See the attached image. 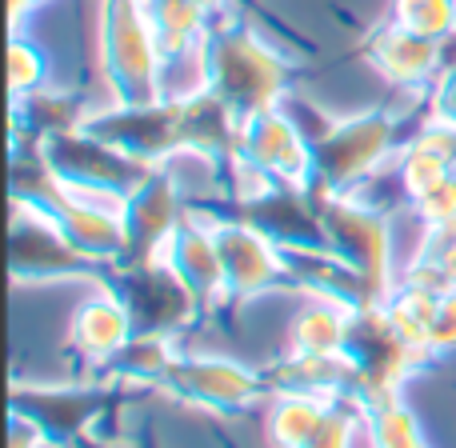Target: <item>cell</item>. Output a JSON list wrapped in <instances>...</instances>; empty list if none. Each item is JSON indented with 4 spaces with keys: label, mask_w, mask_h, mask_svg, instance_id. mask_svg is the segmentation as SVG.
<instances>
[{
    "label": "cell",
    "mask_w": 456,
    "mask_h": 448,
    "mask_svg": "<svg viewBox=\"0 0 456 448\" xmlns=\"http://www.w3.org/2000/svg\"><path fill=\"white\" fill-rule=\"evenodd\" d=\"M208 93L221 96L236 120L281 109L292 96V61L260 29L216 16L208 32Z\"/></svg>",
    "instance_id": "6da1fadb"
},
{
    "label": "cell",
    "mask_w": 456,
    "mask_h": 448,
    "mask_svg": "<svg viewBox=\"0 0 456 448\" xmlns=\"http://www.w3.org/2000/svg\"><path fill=\"white\" fill-rule=\"evenodd\" d=\"M321 205L324 244L361 284L364 300L377 305L401 276V244H396V216L372 205L361 192H313Z\"/></svg>",
    "instance_id": "7a4b0ae2"
},
{
    "label": "cell",
    "mask_w": 456,
    "mask_h": 448,
    "mask_svg": "<svg viewBox=\"0 0 456 448\" xmlns=\"http://www.w3.org/2000/svg\"><path fill=\"white\" fill-rule=\"evenodd\" d=\"M401 144V120L388 109H361L332 117L313 136V192H364L380 173H393Z\"/></svg>",
    "instance_id": "3957f363"
},
{
    "label": "cell",
    "mask_w": 456,
    "mask_h": 448,
    "mask_svg": "<svg viewBox=\"0 0 456 448\" xmlns=\"http://www.w3.org/2000/svg\"><path fill=\"white\" fill-rule=\"evenodd\" d=\"M96 69L104 77L109 101L152 104L160 96L165 53L144 16L141 0H101L96 4Z\"/></svg>",
    "instance_id": "277c9868"
},
{
    "label": "cell",
    "mask_w": 456,
    "mask_h": 448,
    "mask_svg": "<svg viewBox=\"0 0 456 448\" xmlns=\"http://www.w3.org/2000/svg\"><path fill=\"white\" fill-rule=\"evenodd\" d=\"M268 380L256 369L240 364L236 356L224 353H192L181 348L173 361L168 377L160 380L173 401H181L192 412H216V417H232V412H248L260 404Z\"/></svg>",
    "instance_id": "5b68a950"
},
{
    "label": "cell",
    "mask_w": 456,
    "mask_h": 448,
    "mask_svg": "<svg viewBox=\"0 0 456 448\" xmlns=\"http://www.w3.org/2000/svg\"><path fill=\"white\" fill-rule=\"evenodd\" d=\"M216 248L224 260V281L232 305H252L292 284V260L273 236L248 216H221L208 208Z\"/></svg>",
    "instance_id": "8992f818"
},
{
    "label": "cell",
    "mask_w": 456,
    "mask_h": 448,
    "mask_svg": "<svg viewBox=\"0 0 456 448\" xmlns=\"http://www.w3.org/2000/svg\"><path fill=\"white\" fill-rule=\"evenodd\" d=\"M232 157L248 160L252 168H260L265 176H273L276 184H289V189H313L316 181L313 136L305 133V125L289 104L244 117L236 128Z\"/></svg>",
    "instance_id": "52a82bcc"
},
{
    "label": "cell",
    "mask_w": 456,
    "mask_h": 448,
    "mask_svg": "<svg viewBox=\"0 0 456 448\" xmlns=\"http://www.w3.org/2000/svg\"><path fill=\"white\" fill-rule=\"evenodd\" d=\"M96 265H88L61 224L48 216L28 197H12V276L16 284H56V281H77L88 276Z\"/></svg>",
    "instance_id": "ba28073f"
},
{
    "label": "cell",
    "mask_w": 456,
    "mask_h": 448,
    "mask_svg": "<svg viewBox=\"0 0 456 448\" xmlns=\"http://www.w3.org/2000/svg\"><path fill=\"white\" fill-rule=\"evenodd\" d=\"M136 332L141 329H136L133 305L125 300V292H120L117 284L96 281V289L85 292L80 305L72 308L69 329H64V340H69L72 356H77L85 369L109 372Z\"/></svg>",
    "instance_id": "9c48e42d"
},
{
    "label": "cell",
    "mask_w": 456,
    "mask_h": 448,
    "mask_svg": "<svg viewBox=\"0 0 456 448\" xmlns=\"http://www.w3.org/2000/svg\"><path fill=\"white\" fill-rule=\"evenodd\" d=\"M364 61L388 88L428 96L444 72V40L417 37L385 16V24H377L364 37Z\"/></svg>",
    "instance_id": "30bf717a"
},
{
    "label": "cell",
    "mask_w": 456,
    "mask_h": 448,
    "mask_svg": "<svg viewBox=\"0 0 456 448\" xmlns=\"http://www.w3.org/2000/svg\"><path fill=\"white\" fill-rule=\"evenodd\" d=\"M165 265L181 276V284L197 297V305L205 308H221L232 305L228 297V281H224V260L216 248V232L208 221V208H189L184 221L176 224V232L168 236V244L160 248Z\"/></svg>",
    "instance_id": "8fae6325"
},
{
    "label": "cell",
    "mask_w": 456,
    "mask_h": 448,
    "mask_svg": "<svg viewBox=\"0 0 456 448\" xmlns=\"http://www.w3.org/2000/svg\"><path fill=\"white\" fill-rule=\"evenodd\" d=\"M184 192L173 184V176L165 168L149 176L141 189L128 197L125 205V224H128V260H149L160 257V248L168 244V236L176 232V224L189 213ZM125 260V265H128Z\"/></svg>",
    "instance_id": "7c38bea8"
},
{
    "label": "cell",
    "mask_w": 456,
    "mask_h": 448,
    "mask_svg": "<svg viewBox=\"0 0 456 448\" xmlns=\"http://www.w3.org/2000/svg\"><path fill=\"white\" fill-rule=\"evenodd\" d=\"M356 308L361 305L332 292H305L284 324V356H345Z\"/></svg>",
    "instance_id": "4fadbf2b"
},
{
    "label": "cell",
    "mask_w": 456,
    "mask_h": 448,
    "mask_svg": "<svg viewBox=\"0 0 456 448\" xmlns=\"http://www.w3.org/2000/svg\"><path fill=\"white\" fill-rule=\"evenodd\" d=\"M456 173V128L444 120L425 117V125L412 136H404L401 152L393 160V181L401 189L404 205L417 200L420 192H428L433 184H441L444 176Z\"/></svg>",
    "instance_id": "5bb4252c"
},
{
    "label": "cell",
    "mask_w": 456,
    "mask_h": 448,
    "mask_svg": "<svg viewBox=\"0 0 456 448\" xmlns=\"http://www.w3.org/2000/svg\"><path fill=\"white\" fill-rule=\"evenodd\" d=\"M340 396L305 393V388H276L265 412V436L273 448H305L313 433L324 425Z\"/></svg>",
    "instance_id": "9a60e30c"
},
{
    "label": "cell",
    "mask_w": 456,
    "mask_h": 448,
    "mask_svg": "<svg viewBox=\"0 0 456 448\" xmlns=\"http://www.w3.org/2000/svg\"><path fill=\"white\" fill-rule=\"evenodd\" d=\"M436 300H441V289L417 281V276H401L388 289V297L380 300V313H385L388 329L417 356H425V361H433L428 337H433V321H436Z\"/></svg>",
    "instance_id": "2e32d148"
},
{
    "label": "cell",
    "mask_w": 456,
    "mask_h": 448,
    "mask_svg": "<svg viewBox=\"0 0 456 448\" xmlns=\"http://www.w3.org/2000/svg\"><path fill=\"white\" fill-rule=\"evenodd\" d=\"M141 8L149 16L165 56H181L200 48L216 24V16L200 0H141Z\"/></svg>",
    "instance_id": "e0dca14e"
},
{
    "label": "cell",
    "mask_w": 456,
    "mask_h": 448,
    "mask_svg": "<svg viewBox=\"0 0 456 448\" xmlns=\"http://www.w3.org/2000/svg\"><path fill=\"white\" fill-rule=\"evenodd\" d=\"M364 441L369 448H433L404 393H385L364 401Z\"/></svg>",
    "instance_id": "ac0fdd59"
},
{
    "label": "cell",
    "mask_w": 456,
    "mask_h": 448,
    "mask_svg": "<svg viewBox=\"0 0 456 448\" xmlns=\"http://www.w3.org/2000/svg\"><path fill=\"white\" fill-rule=\"evenodd\" d=\"M401 276H417V281L433 284V289H452L456 284V221L420 224L417 244H412V252L401 265Z\"/></svg>",
    "instance_id": "d6986e66"
},
{
    "label": "cell",
    "mask_w": 456,
    "mask_h": 448,
    "mask_svg": "<svg viewBox=\"0 0 456 448\" xmlns=\"http://www.w3.org/2000/svg\"><path fill=\"white\" fill-rule=\"evenodd\" d=\"M181 356V345H176L173 332H152V329H141L128 348L117 356V364L109 369V377L117 380H133V385H157L168 377L173 361Z\"/></svg>",
    "instance_id": "ffe728a7"
},
{
    "label": "cell",
    "mask_w": 456,
    "mask_h": 448,
    "mask_svg": "<svg viewBox=\"0 0 456 448\" xmlns=\"http://www.w3.org/2000/svg\"><path fill=\"white\" fill-rule=\"evenodd\" d=\"M8 88H12V104L32 101L53 88V61H48L45 45L24 29L12 32V45H8Z\"/></svg>",
    "instance_id": "44dd1931"
},
{
    "label": "cell",
    "mask_w": 456,
    "mask_h": 448,
    "mask_svg": "<svg viewBox=\"0 0 456 448\" xmlns=\"http://www.w3.org/2000/svg\"><path fill=\"white\" fill-rule=\"evenodd\" d=\"M388 20L428 40L456 37V0H393Z\"/></svg>",
    "instance_id": "7402d4cb"
},
{
    "label": "cell",
    "mask_w": 456,
    "mask_h": 448,
    "mask_svg": "<svg viewBox=\"0 0 456 448\" xmlns=\"http://www.w3.org/2000/svg\"><path fill=\"white\" fill-rule=\"evenodd\" d=\"M361 433H364V401L353 393L332 404V412L324 417V425L316 428L305 448H356Z\"/></svg>",
    "instance_id": "603a6c76"
},
{
    "label": "cell",
    "mask_w": 456,
    "mask_h": 448,
    "mask_svg": "<svg viewBox=\"0 0 456 448\" xmlns=\"http://www.w3.org/2000/svg\"><path fill=\"white\" fill-rule=\"evenodd\" d=\"M425 101H428V117L456 128V37L444 40V72Z\"/></svg>",
    "instance_id": "cb8c5ba5"
},
{
    "label": "cell",
    "mask_w": 456,
    "mask_h": 448,
    "mask_svg": "<svg viewBox=\"0 0 456 448\" xmlns=\"http://www.w3.org/2000/svg\"><path fill=\"white\" fill-rule=\"evenodd\" d=\"M409 208H412V213H417L425 224L456 221V173L444 176L441 184H433L428 192H420L417 200H409Z\"/></svg>",
    "instance_id": "d4e9b609"
},
{
    "label": "cell",
    "mask_w": 456,
    "mask_h": 448,
    "mask_svg": "<svg viewBox=\"0 0 456 448\" xmlns=\"http://www.w3.org/2000/svg\"><path fill=\"white\" fill-rule=\"evenodd\" d=\"M428 353H433V361L436 356H452L456 353V284L452 289H441L433 337H428Z\"/></svg>",
    "instance_id": "484cf974"
},
{
    "label": "cell",
    "mask_w": 456,
    "mask_h": 448,
    "mask_svg": "<svg viewBox=\"0 0 456 448\" xmlns=\"http://www.w3.org/2000/svg\"><path fill=\"white\" fill-rule=\"evenodd\" d=\"M8 448H56L53 436L45 433V425L40 420H32L28 412L12 409V420H8Z\"/></svg>",
    "instance_id": "4316f807"
},
{
    "label": "cell",
    "mask_w": 456,
    "mask_h": 448,
    "mask_svg": "<svg viewBox=\"0 0 456 448\" xmlns=\"http://www.w3.org/2000/svg\"><path fill=\"white\" fill-rule=\"evenodd\" d=\"M48 4H56V0H8V29L20 32L24 20H32V16H37L40 8H48Z\"/></svg>",
    "instance_id": "83f0119b"
},
{
    "label": "cell",
    "mask_w": 456,
    "mask_h": 448,
    "mask_svg": "<svg viewBox=\"0 0 456 448\" xmlns=\"http://www.w3.org/2000/svg\"><path fill=\"white\" fill-rule=\"evenodd\" d=\"M200 4H205L213 16H228V8H232V0H200Z\"/></svg>",
    "instance_id": "f1b7e54d"
}]
</instances>
